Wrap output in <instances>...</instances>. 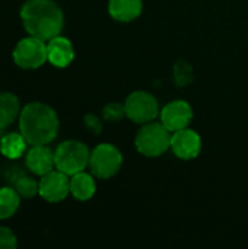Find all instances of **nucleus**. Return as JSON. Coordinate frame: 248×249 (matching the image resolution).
<instances>
[{"instance_id": "nucleus-1", "label": "nucleus", "mask_w": 248, "mask_h": 249, "mask_svg": "<svg viewBox=\"0 0 248 249\" xmlns=\"http://www.w3.org/2000/svg\"><path fill=\"white\" fill-rule=\"evenodd\" d=\"M20 20L25 31L38 39L50 41L60 35L64 16L53 0H28L20 9Z\"/></svg>"}, {"instance_id": "nucleus-2", "label": "nucleus", "mask_w": 248, "mask_h": 249, "mask_svg": "<svg viewBox=\"0 0 248 249\" xmlns=\"http://www.w3.org/2000/svg\"><path fill=\"white\" fill-rule=\"evenodd\" d=\"M58 127L56 111L42 102H31L20 109L19 131L28 144H48L56 139Z\"/></svg>"}, {"instance_id": "nucleus-3", "label": "nucleus", "mask_w": 248, "mask_h": 249, "mask_svg": "<svg viewBox=\"0 0 248 249\" xmlns=\"http://www.w3.org/2000/svg\"><path fill=\"white\" fill-rule=\"evenodd\" d=\"M171 131L162 123H146L137 133L134 144L146 158H158L171 149Z\"/></svg>"}, {"instance_id": "nucleus-4", "label": "nucleus", "mask_w": 248, "mask_h": 249, "mask_svg": "<svg viewBox=\"0 0 248 249\" xmlns=\"http://www.w3.org/2000/svg\"><path fill=\"white\" fill-rule=\"evenodd\" d=\"M89 149L77 140L63 142L54 152L56 168L70 177L85 171V168L89 166Z\"/></svg>"}, {"instance_id": "nucleus-5", "label": "nucleus", "mask_w": 248, "mask_h": 249, "mask_svg": "<svg viewBox=\"0 0 248 249\" xmlns=\"http://www.w3.org/2000/svg\"><path fill=\"white\" fill-rule=\"evenodd\" d=\"M121 165H123L121 152L113 144L102 143L91 152L89 169L95 178L110 179L120 171Z\"/></svg>"}, {"instance_id": "nucleus-6", "label": "nucleus", "mask_w": 248, "mask_h": 249, "mask_svg": "<svg viewBox=\"0 0 248 249\" xmlns=\"http://www.w3.org/2000/svg\"><path fill=\"white\" fill-rule=\"evenodd\" d=\"M48 60L47 44L35 36H28L20 39L13 50V61L26 70L38 69Z\"/></svg>"}, {"instance_id": "nucleus-7", "label": "nucleus", "mask_w": 248, "mask_h": 249, "mask_svg": "<svg viewBox=\"0 0 248 249\" xmlns=\"http://www.w3.org/2000/svg\"><path fill=\"white\" fill-rule=\"evenodd\" d=\"M124 108L126 117L137 124L151 123L159 114V105L156 98L143 90H137L129 95L124 102Z\"/></svg>"}, {"instance_id": "nucleus-8", "label": "nucleus", "mask_w": 248, "mask_h": 249, "mask_svg": "<svg viewBox=\"0 0 248 249\" xmlns=\"http://www.w3.org/2000/svg\"><path fill=\"white\" fill-rule=\"evenodd\" d=\"M45 201L58 203L63 201L70 194V179L61 171H51L41 177L39 181V193Z\"/></svg>"}, {"instance_id": "nucleus-9", "label": "nucleus", "mask_w": 248, "mask_h": 249, "mask_svg": "<svg viewBox=\"0 0 248 249\" xmlns=\"http://www.w3.org/2000/svg\"><path fill=\"white\" fill-rule=\"evenodd\" d=\"M193 120V109L186 101H172L161 111V123L171 131L187 128Z\"/></svg>"}, {"instance_id": "nucleus-10", "label": "nucleus", "mask_w": 248, "mask_h": 249, "mask_svg": "<svg viewBox=\"0 0 248 249\" xmlns=\"http://www.w3.org/2000/svg\"><path fill=\"white\" fill-rule=\"evenodd\" d=\"M171 150L177 158L183 160L194 159L200 155L202 139L193 130L189 128L178 130L171 136Z\"/></svg>"}, {"instance_id": "nucleus-11", "label": "nucleus", "mask_w": 248, "mask_h": 249, "mask_svg": "<svg viewBox=\"0 0 248 249\" xmlns=\"http://www.w3.org/2000/svg\"><path fill=\"white\" fill-rule=\"evenodd\" d=\"M25 163H26V168L34 175L42 177L51 172L56 166L54 152L45 144H35L26 152Z\"/></svg>"}, {"instance_id": "nucleus-12", "label": "nucleus", "mask_w": 248, "mask_h": 249, "mask_svg": "<svg viewBox=\"0 0 248 249\" xmlns=\"http://www.w3.org/2000/svg\"><path fill=\"white\" fill-rule=\"evenodd\" d=\"M47 55L48 61L56 67H67L75 58V50L72 42L64 36H54L47 41Z\"/></svg>"}, {"instance_id": "nucleus-13", "label": "nucleus", "mask_w": 248, "mask_h": 249, "mask_svg": "<svg viewBox=\"0 0 248 249\" xmlns=\"http://www.w3.org/2000/svg\"><path fill=\"white\" fill-rule=\"evenodd\" d=\"M143 9L142 0H110L108 12L118 22H132L140 16Z\"/></svg>"}, {"instance_id": "nucleus-14", "label": "nucleus", "mask_w": 248, "mask_h": 249, "mask_svg": "<svg viewBox=\"0 0 248 249\" xmlns=\"http://www.w3.org/2000/svg\"><path fill=\"white\" fill-rule=\"evenodd\" d=\"M96 191L95 179L94 175L86 174V172H77L72 175L70 178V194L79 200V201H86L94 197Z\"/></svg>"}, {"instance_id": "nucleus-15", "label": "nucleus", "mask_w": 248, "mask_h": 249, "mask_svg": "<svg viewBox=\"0 0 248 249\" xmlns=\"http://www.w3.org/2000/svg\"><path fill=\"white\" fill-rule=\"evenodd\" d=\"M20 114L19 98L10 92H0V130L10 125Z\"/></svg>"}, {"instance_id": "nucleus-16", "label": "nucleus", "mask_w": 248, "mask_h": 249, "mask_svg": "<svg viewBox=\"0 0 248 249\" xmlns=\"http://www.w3.org/2000/svg\"><path fill=\"white\" fill-rule=\"evenodd\" d=\"M28 142L20 133H7L1 137V153L7 159H18L26 150Z\"/></svg>"}, {"instance_id": "nucleus-17", "label": "nucleus", "mask_w": 248, "mask_h": 249, "mask_svg": "<svg viewBox=\"0 0 248 249\" xmlns=\"http://www.w3.org/2000/svg\"><path fill=\"white\" fill-rule=\"evenodd\" d=\"M20 204V196L13 187L0 188V220L12 217Z\"/></svg>"}, {"instance_id": "nucleus-18", "label": "nucleus", "mask_w": 248, "mask_h": 249, "mask_svg": "<svg viewBox=\"0 0 248 249\" xmlns=\"http://www.w3.org/2000/svg\"><path fill=\"white\" fill-rule=\"evenodd\" d=\"M13 188L19 193L20 197H23V198H32L34 196H37L39 193V182H37L35 179L23 175V177H20L13 184Z\"/></svg>"}, {"instance_id": "nucleus-19", "label": "nucleus", "mask_w": 248, "mask_h": 249, "mask_svg": "<svg viewBox=\"0 0 248 249\" xmlns=\"http://www.w3.org/2000/svg\"><path fill=\"white\" fill-rule=\"evenodd\" d=\"M102 114H104V118H105L107 121H113V123L120 121L123 117H126L124 104H115V102L108 104L107 107H104Z\"/></svg>"}, {"instance_id": "nucleus-20", "label": "nucleus", "mask_w": 248, "mask_h": 249, "mask_svg": "<svg viewBox=\"0 0 248 249\" xmlns=\"http://www.w3.org/2000/svg\"><path fill=\"white\" fill-rule=\"evenodd\" d=\"M16 247H18V239L15 233L7 228L0 226V249H15Z\"/></svg>"}, {"instance_id": "nucleus-21", "label": "nucleus", "mask_w": 248, "mask_h": 249, "mask_svg": "<svg viewBox=\"0 0 248 249\" xmlns=\"http://www.w3.org/2000/svg\"><path fill=\"white\" fill-rule=\"evenodd\" d=\"M187 73H191V69L186 63L181 61L178 66H175V80L178 85H186L191 80V74L187 76Z\"/></svg>"}, {"instance_id": "nucleus-22", "label": "nucleus", "mask_w": 248, "mask_h": 249, "mask_svg": "<svg viewBox=\"0 0 248 249\" xmlns=\"http://www.w3.org/2000/svg\"><path fill=\"white\" fill-rule=\"evenodd\" d=\"M85 124H86L95 134H98V133L102 130V125H101L99 120H98L95 115H86V117H85Z\"/></svg>"}, {"instance_id": "nucleus-23", "label": "nucleus", "mask_w": 248, "mask_h": 249, "mask_svg": "<svg viewBox=\"0 0 248 249\" xmlns=\"http://www.w3.org/2000/svg\"><path fill=\"white\" fill-rule=\"evenodd\" d=\"M0 153H1V137H0Z\"/></svg>"}]
</instances>
